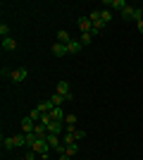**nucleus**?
I'll list each match as a JSON object with an SVG mask.
<instances>
[{"mask_svg": "<svg viewBox=\"0 0 143 160\" xmlns=\"http://www.w3.org/2000/svg\"><path fill=\"white\" fill-rule=\"evenodd\" d=\"M26 77H29V69H26V67H17V69L10 72V81H12V84H21Z\"/></svg>", "mask_w": 143, "mask_h": 160, "instance_id": "2", "label": "nucleus"}, {"mask_svg": "<svg viewBox=\"0 0 143 160\" xmlns=\"http://www.w3.org/2000/svg\"><path fill=\"white\" fill-rule=\"evenodd\" d=\"M17 160H26V158H17Z\"/></svg>", "mask_w": 143, "mask_h": 160, "instance_id": "26", "label": "nucleus"}, {"mask_svg": "<svg viewBox=\"0 0 143 160\" xmlns=\"http://www.w3.org/2000/svg\"><path fill=\"white\" fill-rule=\"evenodd\" d=\"M81 41H74V38H72V41H69V43H67V53L69 55H76V53H81Z\"/></svg>", "mask_w": 143, "mask_h": 160, "instance_id": "8", "label": "nucleus"}, {"mask_svg": "<svg viewBox=\"0 0 143 160\" xmlns=\"http://www.w3.org/2000/svg\"><path fill=\"white\" fill-rule=\"evenodd\" d=\"M45 141H48V146L53 148V151H57V148L62 146V136H57V134H48Z\"/></svg>", "mask_w": 143, "mask_h": 160, "instance_id": "5", "label": "nucleus"}, {"mask_svg": "<svg viewBox=\"0 0 143 160\" xmlns=\"http://www.w3.org/2000/svg\"><path fill=\"white\" fill-rule=\"evenodd\" d=\"M50 53H53L55 58H64V55H69L64 43H53V46H50Z\"/></svg>", "mask_w": 143, "mask_h": 160, "instance_id": "4", "label": "nucleus"}, {"mask_svg": "<svg viewBox=\"0 0 143 160\" xmlns=\"http://www.w3.org/2000/svg\"><path fill=\"white\" fill-rule=\"evenodd\" d=\"M100 19L105 22V24H110V22H112V10H100Z\"/></svg>", "mask_w": 143, "mask_h": 160, "instance_id": "18", "label": "nucleus"}, {"mask_svg": "<svg viewBox=\"0 0 143 160\" xmlns=\"http://www.w3.org/2000/svg\"><path fill=\"white\" fill-rule=\"evenodd\" d=\"M102 5H107V7H115V10H119V12H122V10H124L126 5H129V2H126V0H105Z\"/></svg>", "mask_w": 143, "mask_h": 160, "instance_id": "9", "label": "nucleus"}, {"mask_svg": "<svg viewBox=\"0 0 143 160\" xmlns=\"http://www.w3.org/2000/svg\"><path fill=\"white\" fill-rule=\"evenodd\" d=\"M64 127L67 129H76V115H64Z\"/></svg>", "mask_w": 143, "mask_h": 160, "instance_id": "15", "label": "nucleus"}, {"mask_svg": "<svg viewBox=\"0 0 143 160\" xmlns=\"http://www.w3.org/2000/svg\"><path fill=\"white\" fill-rule=\"evenodd\" d=\"M48 115H50L55 122H62V120H64V112H62V108H53V110H50Z\"/></svg>", "mask_w": 143, "mask_h": 160, "instance_id": "14", "label": "nucleus"}, {"mask_svg": "<svg viewBox=\"0 0 143 160\" xmlns=\"http://www.w3.org/2000/svg\"><path fill=\"white\" fill-rule=\"evenodd\" d=\"M72 132H74V139H76V141L86 139V132H83V129H79V127H76V129H72Z\"/></svg>", "mask_w": 143, "mask_h": 160, "instance_id": "21", "label": "nucleus"}, {"mask_svg": "<svg viewBox=\"0 0 143 160\" xmlns=\"http://www.w3.org/2000/svg\"><path fill=\"white\" fill-rule=\"evenodd\" d=\"M69 41H72V36H69L64 29H60V31H57V43H64V46H67Z\"/></svg>", "mask_w": 143, "mask_h": 160, "instance_id": "16", "label": "nucleus"}, {"mask_svg": "<svg viewBox=\"0 0 143 160\" xmlns=\"http://www.w3.org/2000/svg\"><path fill=\"white\" fill-rule=\"evenodd\" d=\"M2 148H5V151H14V141H12V136H7V139H2Z\"/></svg>", "mask_w": 143, "mask_h": 160, "instance_id": "19", "label": "nucleus"}, {"mask_svg": "<svg viewBox=\"0 0 143 160\" xmlns=\"http://www.w3.org/2000/svg\"><path fill=\"white\" fill-rule=\"evenodd\" d=\"M14 48H17V41L10 36V38H2V50H7V53H12Z\"/></svg>", "mask_w": 143, "mask_h": 160, "instance_id": "11", "label": "nucleus"}, {"mask_svg": "<svg viewBox=\"0 0 143 160\" xmlns=\"http://www.w3.org/2000/svg\"><path fill=\"white\" fill-rule=\"evenodd\" d=\"M93 41V33H81V46H88Z\"/></svg>", "mask_w": 143, "mask_h": 160, "instance_id": "22", "label": "nucleus"}, {"mask_svg": "<svg viewBox=\"0 0 143 160\" xmlns=\"http://www.w3.org/2000/svg\"><path fill=\"white\" fill-rule=\"evenodd\" d=\"M79 29H81V33H91L93 31V22L88 17H79Z\"/></svg>", "mask_w": 143, "mask_h": 160, "instance_id": "7", "label": "nucleus"}, {"mask_svg": "<svg viewBox=\"0 0 143 160\" xmlns=\"http://www.w3.org/2000/svg\"><path fill=\"white\" fill-rule=\"evenodd\" d=\"M134 12H136V7H134V5H126L119 14H122V19H134Z\"/></svg>", "mask_w": 143, "mask_h": 160, "instance_id": "13", "label": "nucleus"}, {"mask_svg": "<svg viewBox=\"0 0 143 160\" xmlns=\"http://www.w3.org/2000/svg\"><path fill=\"white\" fill-rule=\"evenodd\" d=\"M31 148H34L38 155H43V160H48V155H50V151H53V148L48 146V141H45V139H36L34 143H31Z\"/></svg>", "mask_w": 143, "mask_h": 160, "instance_id": "1", "label": "nucleus"}, {"mask_svg": "<svg viewBox=\"0 0 143 160\" xmlns=\"http://www.w3.org/2000/svg\"><path fill=\"white\" fill-rule=\"evenodd\" d=\"M60 160H72V155H67V153H62V155H60Z\"/></svg>", "mask_w": 143, "mask_h": 160, "instance_id": "24", "label": "nucleus"}, {"mask_svg": "<svg viewBox=\"0 0 143 160\" xmlns=\"http://www.w3.org/2000/svg\"><path fill=\"white\" fill-rule=\"evenodd\" d=\"M0 36H2V38H10V27H7L5 22L0 24Z\"/></svg>", "mask_w": 143, "mask_h": 160, "instance_id": "20", "label": "nucleus"}, {"mask_svg": "<svg viewBox=\"0 0 143 160\" xmlns=\"http://www.w3.org/2000/svg\"><path fill=\"white\" fill-rule=\"evenodd\" d=\"M36 124H38V122H34L31 117H24V120H21V134H31L36 129Z\"/></svg>", "mask_w": 143, "mask_h": 160, "instance_id": "6", "label": "nucleus"}, {"mask_svg": "<svg viewBox=\"0 0 143 160\" xmlns=\"http://www.w3.org/2000/svg\"><path fill=\"white\" fill-rule=\"evenodd\" d=\"M88 19L93 22V24H95V22H100V10H93V12L88 14Z\"/></svg>", "mask_w": 143, "mask_h": 160, "instance_id": "23", "label": "nucleus"}, {"mask_svg": "<svg viewBox=\"0 0 143 160\" xmlns=\"http://www.w3.org/2000/svg\"><path fill=\"white\" fill-rule=\"evenodd\" d=\"M36 108H38V110L45 115V112H50V110H53V103H50V100H43V103H38Z\"/></svg>", "mask_w": 143, "mask_h": 160, "instance_id": "17", "label": "nucleus"}, {"mask_svg": "<svg viewBox=\"0 0 143 160\" xmlns=\"http://www.w3.org/2000/svg\"><path fill=\"white\" fill-rule=\"evenodd\" d=\"M136 27H138V31H141V33H143V22H138Z\"/></svg>", "mask_w": 143, "mask_h": 160, "instance_id": "25", "label": "nucleus"}, {"mask_svg": "<svg viewBox=\"0 0 143 160\" xmlns=\"http://www.w3.org/2000/svg\"><path fill=\"white\" fill-rule=\"evenodd\" d=\"M50 103H53V108H62V103H67V100H64V96H60L55 91V93L50 96Z\"/></svg>", "mask_w": 143, "mask_h": 160, "instance_id": "12", "label": "nucleus"}, {"mask_svg": "<svg viewBox=\"0 0 143 160\" xmlns=\"http://www.w3.org/2000/svg\"><path fill=\"white\" fill-rule=\"evenodd\" d=\"M48 134H57V136H62V122H50L48 124Z\"/></svg>", "mask_w": 143, "mask_h": 160, "instance_id": "10", "label": "nucleus"}, {"mask_svg": "<svg viewBox=\"0 0 143 160\" xmlns=\"http://www.w3.org/2000/svg\"><path fill=\"white\" fill-rule=\"evenodd\" d=\"M57 93L60 96H64V100H74V93H72V88H69V84L67 81H60V84H57Z\"/></svg>", "mask_w": 143, "mask_h": 160, "instance_id": "3", "label": "nucleus"}, {"mask_svg": "<svg viewBox=\"0 0 143 160\" xmlns=\"http://www.w3.org/2000/svg\"><path fill=\"white\" fill-rule=\"evenodd\" d=\"M141 110H143V105H141Z\"/></svg>", "mask_w": 143, "mask_h": 160, "instance_id": "27", "label": "nucleus"}]
</instances>
